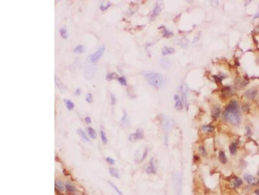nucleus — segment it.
<instances>
[{"instance_id":"473e14b6","label":"nucleus","mask_w":259,"mask_h":195,"mask_svg":"<svg viewBox=\"0 0 259 195\" xmlns=\"http://www.w3.org/2000/svg\"><path fill=\"white\" fill-rule=\"evenodd\" d=\"M117 81L122 86H127V81L124 77H119L117 78Z\"/></svg>"},{"instance_id":"412c9836","label":"nucleus","mask_w":259,"mask_h":195,"mask_svg":"<svg viewBox=\"0 0 259 195\" xmlns=\"http://www.w3.org/2000/svg\"><path fill=\"white\" fill-rule=\"evenodd\" d=\"M161 11V7L159 6L158 4H156V5L155 6L154 9L153 11H152V17L155 18L157 16H158Z\"/></svg>"},{"instance_id":"9b49d317","label":"nucleus","mask_w":259,"mask_h":195,"mask_svg":"<svg viewBox=\"0 0 259 195\" xmlns=\"http://www.w3.org/2000/svg\"><path fill=\"white\" fill-rule=\"evenodd\" d=\"M257 94V90H248L245 92L244 95L249 100L254 99L255 96Z\"/></svg>"},{"instance_id":"dca6fc26","label":"nucleus","mask_w":259,"mask_h":195,"mask_svg":"<svg viewBox=\"0 0 259 195\" xmlns=\"http://www.w3.org/2000/svg\"><path fill=\"white\" fill-rule=\"evenodd\" d=\"M65 187H66V192H68V193H74L77 191L76 188L69 182L66 183V185H65Z\"/></svg>"},{"instance_id":"b1692460","label":"nucleus","mask_w":259,"mask_h":195,"mask_svg":"<svg viewBox=\"0 0 259 195\" xmlns=\"http://www.w3.org/2000/svg\"><path fill=\"white\" fill-rule=\"evenodd\" d=\"M242 183H243V181H242V180L240 178H236L233 182V185L234 188H237V187H240L242 185Z\"/></svg>"},{"instance_id":"ddd939ff","label":"nucleus","mask_w":259,"mask_h":195,"mask_svg":"<svg viewBox=\"0 0 259 195\" xmlns=\"http://www.w3.org/2000/svg\"><path fill=\"white\" fill-rule=\"evenodd\" d=\"M174 99L175 102H176V104H175V108L178 109V110H180L183 108V105L182 102H181V100H180V96L178 95H175L174 97Z\"/></svg>"},{"instance_id":"6ab92c4d","label":"nucleus","mask_w":259,"mask_h":195,"mask_svg":"<svg viewBox=\"0 0 259 195\" xmlns=\"http://www.w3.org/2000/svg\"><path fill=\"white\" fill-rule=\"evenodd\" d=\"M73 52L77 54H83L85 52V47L83 46L82 44H79L74 48Z\"/></svg>"},{"instance_id":"9d476101","label":"nucleus","mask_w":259,"mask_h":195,"mask_svg":"<svg viewBox=\"0 0 259 195\" xmlns=\"http://www.w3.org/2000/svg\"><path fill=\"white\" fill-rule=\"evenodd\" d=\"M120 124L122 125L124 127H127L130 125V120L129 118H128V114L126 112V111H124L123 115H122V117L120 119Z\"/></svg>"},{"instance_id":"423d86ee","label":"nucleus","mask_w":259,"mask_h":195,"mask_svg":"<svg viewBox=\"0 0 259 195\" xmlns=\"http://www.w3.org/2000/svg\"><path fill=\"white\" fill-rule=\"evenodd\" d=\"M175 189L176 195L181 194V177L178 174L175 177Z\"/></svg>"},{"instance_id":"bb28decb","label":"nucleus","mask_w":259,"mask_h":195,"mask_svg":"<svg viewBox=\"0 0 259 195\" xmlns=\"http://www.w3.org/2000/svg\"><path fill=\"white\" fill-rule=\"evenodd\" d=\"M220 113V109L218 107H215L212 111V116L213 118H218Z\"/></svg>"},{"instance_id":"cd10ccee","label":"nucleus","mask_w":259,"mask_h":195,"mask_svg":"<svg viewBox=\"0 0 259 195\" xmlns=\"http://www.w3.org/2000/svg\"><path fill=\"white\" fill-rule=\"evenodd\" d=\"M214 129V127L211 125H206V126H203L202 127V130L205 132L207 133H211L212 132Z\"/></svg>"},{"instance_id":"7ed1b4c3","label":"nucleus","mask_w":259,"mask_h":195,"mask_svg":"<svg viewBox=\"0 0 259 195\" xmlns=\"http://www.w3.org/2000/svg\"><path fill=\"white\" fill-rule=\"evenodd\" d=\"M96 72V67L93 65H86L84 69V75L85 78L87 79H90L94 76Z\"/></svg>"},{"instance_id":"f3484780","label":"nucleus","mask_w":259,"mask_h":195,"mask_svg":"<svg viewBox=\"0 0 259 195\" xmlns=\"http://www.w3.org/2000/svg\"><path fill=\"white\" fill-rule=\"evenodd\" d=\"M64 104L66 105V107H67V110L71 111L73 110L75 107V104H74L73 102H72L71 100L69 99H65L64 100Z\"/></svg>"},{"instance_id":"79ce46f5","label":"nucleus","mask_w":259,"mask_h":195,"mask_svg":"<svg viewBox=\"0 0 259 195\" xmlns=\"http://www.w3.org/2000/svg\"><path fill=\"white\" fill-rule=\"evenodd\" d=\"M242 108H243V111H249V107L248 104H243V107H242Z\"/></svg>"},{"instance_id":"ea45409f","label":"nucleus","mask_w":259,"mask_h":195,"mask_svg":"<svg viewBox=\"0 0 259 195\" xmlns=\"http://www.w3.org/2000/svg\"><path fill=\"white\" fill-rule=\"evenodd\" d=\"M106 161H107V162H108V163L111 164V165H114V164H115V161H114L112 158H111V157H106Z\"/></svg>"},{"instance_id":"6e6552de","label":"nucleus","mask_w":259,"mask_h":195,"mask_svg":"<svg viewBox=\"0 0 259 195\" xmlns=\"http://www.w3.org/2000/svg\"><path fill=\"white\" fill-rule=\"evenodd\" d=\"M55 84H56V87L58 88V90H59L61 92H64L66 90V87H65V85H64V83H63L61 81L60 79L56 75H55Z\"/></svg>"},{"instance_id":"a211bd4d","label":"nucleus","mask_w":259,"mask_h":195,"mask_svg":"<svg viewBox=\"0 0 259 195\" xmlns=\"http://www.w3.org/2000/svg\"><path fill=\"white\" fill-rule=\"evenodd\" d=\"M174 52H175V50L174 48L165 46V47H163L162 50V55H169V54H174Z\"/></svg>"},{"instance_id":"4468645a","label":"nucleus","mask_w":259,"mask_h":195,"mask_svg":"<svg viewBox=\"0 0 259 195\" xmlns=\"http://www.w3.org/2000/svg\"><path fill=\"white\" fill-rule=\"evenodd\" d=\"M77 133H78V135L80 136V137L81 138V139L83 141L89 142V138H88V137L87 136V135H86L84 131H83L82 129L79 128V129L77 130Z\"/></svg>"},{"instance_id":"2eb2a0df","label":"nucleus","mask_w":259,"mask_h":195,"mask_svg":"<svg viewBox=\"0 0 259 195\" xmlns=\"http://www.w3.org/2000/svg\"><path fill=\"white\" fill-rule=\"evenodd\" d=\"M244 179L246 180L247 182L248 183L249 185H254L256 181V178H254V176L249 174H245L244 176Z\"/></svg>"},{"instance_id":"a19ab883","label":"nucleus","mask_w":259,"mask_h":195,"mask_svg":"<svg viewBox=\"0 0 259 195\" xmlns=\"http://www.w3.org/2000/svg\"><path fill=\"white\" fill-rule=\"evenodd\" d=\"M229 91H230L229 87H225L224 88L222 89V92H223V93H224L225 94H228V93L229 92Z\"/></svg>"},{"instance_id":"20e7f679","label":"nucleus","mask_w":259,"mask_h":195,"mask_svg":"<svg viewBox=\"0 0 259 195\" xmlns=\"http://www.w3.org/2000/svg\"><path fill=\"white\" fill-rule=\"evenodd\" d=\"M105 51L104 46H102L99 47L96 52L93 54H91L89 57V59L91 63H96L98 61V60L102 57V54Z\"/></svg>"},{"instance_id":"4c0bfd02","label":"nucleus","mask_w":259,"mask_h":195,"mask_svg":"<svg viewBox=\"0 0 259 195\" xmlns=\"http://www.w3.org/2000/svg\"><path fill=\"white\" fill-rule=\"evenodd\" d=\"M199 150H200V154H201L202 156H204V157L205 156H207V151H206V150H205V148L204 146H200V148H199Z\"/></svg>"},{"instance_id":"de8ad7c7","label":"nucleus","mask_w":259,"mask_h":195,"mask_svg":"<svg viewBox=\"0 0 259 195\" xmlns=\"http://www.w3.org/2000/svg\"><path fill=\"white\" fill-rule=\"evenodd\" d=\"M259 18V11L257 13H256L255 15H254V19H256V18Z\"/></svg>"},{"instance_id":"c756f323","label":"nucleus","mask_w":259,"mask_h":195,"mask_svg":"<svg viewBox=\"0 0 259 195\" xmlns=\"http://www.w3.org/2000/svg\"><path fill=\"white\" fill-rule=\"evenodd\" d=\"M110 6H111V3L109 2H108L106 3H104V2H102L100 5V9L102 11H106V10L108 9Z\"/></svg>"},{"instance_id":"f8f14e48","label":"nucleus","mask_w":259,"mask_h":195,"mask_svg":"<svg viewBox=\"0 0 259 195\" xmlns=\"http://www.w3.org/2000/svg\"><path fill=\"white\" fill-rule=\"evenodd\" d=\"M59 33L61 37H62L63 39L66 40L69 37V34H68L67 27H66V26H63L62 27H61L59 30Z\"/></svg>"},{"instance_id":"c03bdc74","label":"nucleus","mask_w":259,"mask_h":195,"mask_svg":"<svg viewBox=\"0 0 259 195\" xmlns=\"http://www.w3.org/2000/svg\"><path fill=\"white\" fill-rule=\"evenodd\" d=\"M147 154H148V149H146L145 150V152H144L143 153V156H142V159H141V160H144V159H145V157H147Z\"/></svg>"},{"instance_id":"f704fd0d","label":"nucleus","mask_w":259,"mask_h":195,"mask_svg":"<svg viewBox=\"0 0 259 195\" xmlns=\"http://www.w3.org/2000/svg\"><path fill=\"white\" fill-rule=\"evenodd\" d=\"M163 35H164V36H166V37H169V36H172L173 35V33L171 31H169L168 29H167L166 28H164L163 29Z\"/></svg>"},{"instance_id":"f03ea898","label":"nucleus","mask_w":259,"mask_h":195,"mask_svg":"<svg viewBox=\"0 0 259 195\" xmlns=\"http://www.w3.org/2000/svg\"><path fill=\"white\" fill-rule=\"evenodd\" d=\"M145 77L148 84L155 88H161L165 83V78L162 74L158 72H147Z\"/></svg>"},{"instance_id":"a18cd8bd","label":"nucleus","mask_w":259,"mask_h":195,"mask_svg":"<svg viewBox=\"0 0 259 195\" xmlns=\"http://www.w3.org/2000/svg\"><path fill=\"white\" fill-rule=\"evenodd\" d=\"M246 130H247V135L248 137H250L251 135V129H250V127H249V126H247L246 127Z\"/></svg>"},{"instance_id":"49530a36","label":"nucleus","mask_w":259,"mask_h":195,"mask_svg":"<svg viewBox=\"0 0 259 195\" xmlns=\"http://www.w3.org/2000/svg\"><path fill=\"white\" fill-rule=\"evenodd\" d=\"M84 120L87 124H91V120L90 117H86V118H85Z\"/></svg>"},{"instance_id":"393cba45","label":"nucleus","mask_w":259,"mask_h":195,"mask_svg":"<svg viewBox=\"0 0 259 195\" xmlns=\"http://www.w3.org/2000/svg\"><path fill=\"white\" fill-rule=\"evenodd\" d=\"M161 67L164 69H167L170 67V63L168 59H161Z\"/></svg>"},{"instance_id":"c9c22d12","label":"nucleus","mask_w":259,"mask_h":195,"mask_svg":"<svg viewBox=\"0 0 259 195\" xmlns=\"http://www.w3.org/2000/svg\"><path fill=\"white\" fill-rule=\"evenodd\" d=\"M86 102L91 104L93 102V96L91 93H87L86 96Z\"/></svg>"},{"instance_id":"aec40b11","label":"nucleus","mask_w":259,"mask_h":195,"mask_svg":"<svg viewBox=\"0 0 259 195\" xmlns=\"http://www.w3.org/2000/svg\"><path fill=\"white\" fill-rule=\"evenodd\" d=\"M87 133H88L89 137H90L91 138H93V139H95V138H97V133H96V131H95V129H93L92 127H87Z\"/></svg>"},{"instance_id":"f257e3e1","label":"nucleus","mask_w":259,"mask_h":195,"mask_svg":"<svg viewBox=\"0 0 259 195\" xmlns=\"http://www.w3.org/2000/svg\"><path fill=\"white\" fill-rule=\"evenodd\" d=\"M224 119L233 126H239L241 122V115L239 112L238 104L232 100L228 104L223 113Z\"/></svg>"},{"instance_id":"7c9ffc66","label":"nucleus","mask_w":259,"mask_h":195,"mask_svg":"<svg viewBox=\"0 0 259 195\" xmlns=\"http://www.w3.org/2000/svg\"><path fill=\"white\" fill-rule=\"evenodd\" d=\"M56 188L59 190H60V191L64 190L63 183L61 181H60V180H57V181H55V189H56Z\"/></svg>"},{"instance_id":"4be33fe9","label":"nucleus","mask_w":259,"mask_h":195,"mask_svg":"<svg viewBox=\"0 0 259 195\" xmlns=\"http://www.w3.org/2000/svg\"><path fill=\"white\" fill-rule=\"evenodd\" d=\"M109 173L111 174V176L114 177V178H120V174H119V172L114 168H109Z\"/></svg>"},{"instance_id":"09e8293b","label":"nucleus","mask_w":259,"mask_h":195,"mask_svg":"<svg viewBox=\"0 0 259 195\" xmlns=\"http://www.w3.org/2000/svg\"><path fill=\"white\" fill-rule=\"evenodd\" d=\"M254 192H255L256 195H259V189H256V190H254Z\"/></svg>"},{"instance_id":"2f4dec72","label":"nucleus","mask_w":259,"mask_h":195,"mask_svg":"<svg viewBox=\"0 0 259 195\" xmlns=\"http://www.w3.org/2000/svg\"><path fill=\"white\" fill-rule=\"evenodd\" d=\"M100 137H101V140L102 142H103V144H106L107 142H108V138L106 137V134H105L104 131H100Z\"/></svg>"},{"instance_id":"1a4fd4ad","label":"nucleus","mask_w":259,"mask_h":195,"mask_svg":"<svg viewBox=\"0 0 259 195\" xmlns=\"http://www.w3.org/2000/svg\"><path fill=\"white\" fill-rule=\"evenodd\" d=\"M156 167L155 165V161L154 158H152L150 161V165L147 168L146 172L148 174H155L156 172Z\"/></svg>"},{"instance_id":"e433bc0d","label":"nucleus","mask_w":259,"mask_h":195,"mask_svg":"<svg viewBox=\"0 0 259 195\" xmlns=\"http://www.w3.org/2000/svg\"><path fill=\"white\" fill-rule=\"evenodd\" d=\"M116 102H117V100H116L115 96L113 93H111V94H110V104L114 106V105H115Z\"/></svg>"},{"instance_id":"58836bf2","label":"nucleus","mask_w":259,"mask_h":195,"mask_svg":"<svg viewBox=\"0 0 259 195\" xmlns=\"http://www.w3.org/2000/svg\"><path fill=\"white\" fill-rule=\"evenodd\" d=\"M223 77H222V76H217V75L213 76V78H214L216 82H217V83H221L222 79H223Z\"/></svg>"},{"instance_id":"a878e982","label":"nucleus","mask_w":259,"mask_h":195,"mask_svg":"<svg viewBox=\"0 0 259 195\" xmlns=\"http://www.w3.org/2000/svg\"><path fill=\"white\" fill-rule=\"evenodd\" d=\"M229 151L230 153H231L232 155L236 154V151H237V146H236V144L235 142H233L229 146Z\"/></svg>"},{"instance_id":"5701e85b","label":"nucleus","mask_w":259,"mask_h":195,"mask_svg":"<svg viewBox=\"0 0 259 195\" xmlns=\"http://www.w3.org/2000/svg\"><path fill=\"white\" fill-rule=\"evenodd\" d=\"M218 159H219V160H220V162L222 163H223V164L226 163L227 158H226V156H225V153L223 152L220 151V152H219Z\"/></svg>"},{"instance_id":"39448f33","label":"nucleus","mask_w":259,"mask_h":195,"mask_svg":"<svg viewBox=\"0 0 259 195\" xmlns=\"http://www.w3.org/2000/svg\"><path fill=\"white\" fill-rule=\"evenodd\" d=\"M144 137H145V135H144L143 131V129L139 128V129H138L136 130L135 133L131 134V135L129 136V139L130 140H131L132 142H134L136 141V140L143 139Z\"/></svg>"},{"instance_id":"72a5a7b5","label":"nucleus","mask_w":259,"mask_h":195,"mask_svg":"<svg viewBox=\"0 0 259 195\" xmlns=\"http://www.w3.org/2000/svg\"><path fill=\"white\" fill-rule=\"evenodd\" d=\"M108 183H109V184L110 185H111V187H112L113 189L114 190H115V191H116V192H117V193L118 194H119V195H124L123 194H122V192L121 191H120V190H119V189H118V187H117V186L115 185L114 184V183H113L111 182V181H108Z\"/></svg>"},{"instance_id":"0eeeda50","label":"nucleus","mask_w":259,"mask_h":195,"mask_svg":"<svg viewBox=\"0 0 259 195\" xmlns=\"http://www.w3.org/2000/svg\"><path fill=\"white\" fill-rule=\"evenodd\" d=\"M181 99H182L183 103L185 104L187 109V92L188 88L186 85H183L181 86Z\"/></svg>"},{"instance_id":"37998d69","label":"nucleus","mask_w":259,"mask_h":195,"mask_svg":"<svg viewBox=\"0 0 259 195\" xmlns=\"http://www.w3.org/2000/svg\"><path fill=\"white\" fill-rule=\"evenodd\" d=\"M75 95H77V96H80V94H81V90H80V88H77V89L75 90Z\"/></svg>"},{"instance_id":"c85d7f7f","label":"nucleus","mask_w":259,"mask_h":195,"mask_svg":"<svg viewBox=\"0 0 259 195\" xmlns=\"http://www.w3.org/2000/svg\"><path fill=\"white\" fill-rule=\"evenodd\" d=\"M118 78V74L115 72H112V73H109V74H107L106 76V79L108 81H111L112 79H115Z\"/></svg>"}]
</instances>
